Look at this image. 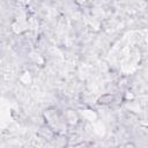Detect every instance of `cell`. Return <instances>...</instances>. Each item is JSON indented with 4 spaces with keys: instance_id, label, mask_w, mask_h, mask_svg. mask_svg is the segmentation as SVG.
I'll return each instance as SVG.
<instances>
[{
    "instance_id": "cell-1",
    "label": "cell",
    "mask_w": 148,
    "mask_h": 148,
    "mask_svg": "<svg viewBox=\"0 0 148 148\" xmlns=\"http://www.w3.org/2000/svg\"><path fill=\"white\" fill-rule=\"evenodd\" d=\"M113 99H114V96H113V95H111V94H104V95H102V96L97 99V103L105 105V104L111 103Z\"/></svg>"
}]
</instances>
